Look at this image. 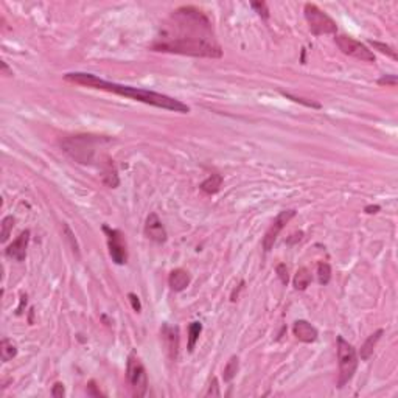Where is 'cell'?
Masks as SVG:
<instances>
[{
  "mask_svg": "<svg viewBox=\"0 0 398 398\" xmlns=\"http://www.w3.org/2000/svg\"><path fill=\"white\" fill-rule=\"evenodd\" d=\"M13 226H14V218L13 216H5L4 221H2V234H0V240H2V243H5L13 230Z\"/></svg>",
  "mask_w": 398,
  "mask_h": 398,
  "instance_id": "obj_24",
  "label": "cell"
},
{
  "mask_svg": "<svg viewBox=\"0 0 398 398\" xmlns=\"http://www.w3.org/2000/svg\"><path fill=\"white\" fill-rule=\"evenodd\" d=\"M103 230L108 235V246H109L111 258L117 264H124L128 261V249H126V241H124L123 234L117 229H109L108 226H105Z\"/></svg>",
  "mask_w": 398,
  "mask_h": 398,
  "instance_id": "obj_8",
  "label": "cell"
},
{
  "mask_svg": "<svg viewBox=\"0 0 398 398\" xmlns=\"http://www.w3.org/2000/svg\"><path fill=\"white\" fill-rule=\"evenodd\" d=\"M103 182L109 187V188H115L118 185V174H117V170L114 168L112 165V160L109 159L105 170H103Z\"/></svg>",
  "mask_w": 398,
  "mask_h": 398,
  "instance_id": "obj_19",
  "label": "cell"
},
{
  "mask_svg": "<svg viewBox=\"0 0 398 398\" xmlns=\"http://www.w3.org/2000/svg\"><path fill=\"white\" fill-rule=\"evenodd\" d=\"M87 395H93V396H100L102 392L100 390H95V381H90L89 386H87Z\"/></svg>",
  "mask_w": 398,
  "mask_h": 398,
  "instance_id": "obj_33",
  "label": "cell"
},
{
  "mask_svg": "<svg viewBox=\"0 0 398 398\" xmlns=\"http://www.w3.org/2000/svg\"><path fill=\"white\" fill-rule=\"evenodd\" d=\"M30 241V230H23L8 247H7V257L16 261H23L27 257V247Z\"/></svg>",
  "mask_w": 398,
  "mask_h": 398,
  "instance_id": "obj_11",
  "label": "cell"
},
{
  "mask_svg": "<svg viewBox=\"0 0 398 398\" xmlns=\"http://www.w3.org/2000/svg\"><path fill=\"white\" fill-rule=\"evenodd\" d=\"M203 331V325L201 322H191L188 327V352H193V348L199 339V335Z\"/></svg>",
  "mask_w": 398,
  "mask_h": 398,
  "instance_id": "obj_21",
  "label": "cell"
},
{
  "mask_svg": "<svg viewBox=\"0 0 398 398\" xmlns=\"http://www.w3.org/2000/svg\"><path fill=\"white\" fill-rule=\"evenodd\" d=\"M16 355H17V347H16V344H14L11 339L5 338L2 342H0V358H2L4 362H8V361H11L13 358H16Z\"/></svg>",
  "mask_w": 398,
  "mask_h": 398,
  "instance_id": "obj_18",
  "label": "cell"
},
{
  "mask_svg": "<svg viewBox=\"0 0 398 398\" xmlns=\"http://www.w3.org/2000/svg\"><path fill=\"white\" fill-rule=\"evenodd\" d=\"M370 45H372L373 48H377L378 52H381L383 55L389 56L390 59H393V61L398 59V56H396V53H395V50H393L392 47H389V45H386V44H383V42H378V41H370Z\"/></svg>",
  "mask_w": 398,
  "mask_h": 398,
  "instance_id": "obj_23",
  "label": "cell"
},
{
  "mask_svg": "<svg viewBox=\"0 0 398 398\" xmlns=\"http://www.w3.org/2000/svg\"><path fill=\"white\" fill-rule=\"evenodd\" d=\"M276 271H277V276H279L280 282H282L283 285H288V282H289V274H288L286 264H285V263H280Z\"/></svg>",
  "mask_w": 398,
  "mask_h": 398,
  "instance_id": "obj_25",
  "label": "cell"
},
{
  "mask_svg": "<svg viewBox=\"0 0 398 398\" xmlns=\"http://www.w3.org/2000/svg\"><path fill=\"white\" fill-rule=\"evenodd\" d=\"M311 272L307 268H301L294 276V288L297 291H305L311 283Z\"/></svg>",
  "mask_w": 398,
  "mask_h": 398,
  "instance_id": "obj_16",
  "label": "cell"
},
{
  "mask_svg": "<svg viewBox=\"0 0 398 398\" xmlns=\"http://www.w3.org/2000/svg\"><path fill=\"white\" fill-rule=\"evenodd\" d=\"M145 235L154 241V243H165L167 241V230L163 227V224L160 221V218L157 216V213H149L146 216V221H145Z\"/></svg>",
  "mask_w": 398,
  "mask_h": 398,
  "instance_id": "obj_10",
  "label": "cell"
},
{
  "mask_svg": "<svg viewBox=\"0 0 398 398\" xmlns=\"http://www.w3.org/2000/svg\"><path fill=\"white\" fill-rule=\"evenodd\" d=\"M304 238V232H295V234H292L288 240H286V243L288 244H295V243H298Z\"/></svg>",
  "mask_w": 398,
  "mask_h": 398,
  "instance_id": "obj_32",
  "label": "cell"
},
{
  "mask_svg": "<svg viewBox=\"0 0 398 398\" xmlns=\"http://www.w3.org/2000/svg\"><path fill=\"white\" fill-rule=\"evenodd\" d=\"M126 377H128L132 395L134 396H145L146 390H148V375H146L145 366L142 364L140 358L136 353H131L128 356Z\"/></svg>",
  "mask_w": 398,
  "mask_h": 398,
  "instance_id": "obj_6",
  "label": "cell"
},
{
  "mask_svg": "<svg viewBox=\"0 0 398 398\" xmlns=\"http://www.w3.org/2000/svg\"><path fill=\"white\" fill-rule=\"evenodd\" d=\"M0 65H2V70H4V73L7 75V77H11V75H13V70H10V69H8L7 62H5V61H2V62H0Z\"/></svg>",
  "mask_w": 398,
  "mask_h": 398,
  "instance_id": "obj_35",
  "label": "cell"
},
{
  "mask_svg": "<svg viewBox=\"0 0 398 398\" xmlns=\"http://www.w3.org/2000/svg\"><path fill=\"white\" fill-rule=\"evenodd\" d=\"M190 274L185 271V269H174L170 272V277H168V285L173 291L176 292H181L184 291L188 285H190Z\"/></svg>",
  "mask_w": 398,
  "mask_h": 398,
  "instance_id": "obj_14",
  "label": "cell"
},
{
  "mask_svg": "<svg viewBox=\"0 0 398 398\" xmlns=\"http://www.w3.org/2000/svg\"><path fill=\"white\" fill-rule=\"evenodd\" d=\"M317 280L320 285H328L331 280V266L325 261H320L317 264Z\"/></svg>",
  "mask_w": 398,
  "mask_h": 398,
  "instance_id": "obj_22",
  "label": "cell"
},
{
  "mask_svg": "<svg viewBox=\"0 0 398 398\" xmlns=\"http://www.w3.org/2000/svg\"><path fill=\"white\" fill-rule=\"evenodd\" d=\"M243 286H244V282H241V283H240V288H238V289H235V291L232 292V302H235V301H237V297H238V291H240Z\"/></svg>",
  "mask_w": 398,
  "mask_h": 398,
  "instance_id": "obj_36",
  "label": "cell"
},
{
  "mask_svg": "<svg viewBox=\"0 0 398 398\" xmlns=\"http://www.w3.org/2000/svg\"><path fill=\"white\" fill-rule=\"evenodd\" d=\"M162 338L165 341V347L170 358L176 359L179 352V330L176 327H170L165 323L162 327Z\"/></svg>",
  "mask_w": 398,
  "mask_h": 398,
  "instance_id": "obj_13",
  "label": "cell"
},
{
  "mask_svg": "<svg viewBox=\"0 0 398 398\" xmlns=\"http://www.w3.org/2000/svg\"><path fill=\"white\" fill-rule=\"evenodd\" d=\"M383 330L380 328V330H377L375 333H372L367 339H366V342L361 345V350H359V356H361V359L362 361H367L372 355H373V350H375V345L378 344V341H380V338L383 336Z\"/></svg>",
  "mask_w": 398,
  "mask_h": 398,
  "instance_id": "obj_15",
  "label": "cell"
},
{
  "mask_svg": "<svg viewBox=\"0 0 398 398\" xmlns=\"http://www.w3.org/2000/svg\"><path fill=\"white\" fill-rule=\"evenodd\" d=\"M52 395H53L55 398H62V396L65 395V392H64V384H62V383H55V386H53V389H52Z\"/></svg>",
  "mask_w": 398,
  "mask_h": 398,
  "instance_id": "obj_31",
  "label": "cell"
},
{
  "mask_svg": "<svg viewBox=\"0 0 398 398\" xmlns=\"http://www.w3.org/2000/svg\"><path fill=\"white\" fill-rule=\"evenodd\" d=\"M305 19L308 22L310 31L314 36H322V35H333L338 31L336 22L325 13L322 11L317 5L314 4H307L305 5Z\"/></svg>",
  "mask_w": 398,
  "mask_h": 398,
  "instance_id": "obj_5",
  "label": "cell"
},
{
  "mask_svg": "<svg viewBox=\"0 0 398 398\" xmlns=\"http://www.w3.org/2000/svg\"><path fill=\"white\" fill-rule=\"evenodd\" d=\"M292 333L298 341L305 342V344L314 342L319 336L317 328L314 325H311L308 320H295L292 325Z\"/></svg>",
  "mask_w": 398,
  "mask_h": 398,
  "instance_id": "obj_12",
  "label": "cell"
},
{
  "mask_svg": "<svg viewBox=\"0 0 398 398\" xmlns=\"http://www.w3.org/2000/svg\"><path fill=\"white\" fill-rule=\"evenodd\" d=\"M25 304H27V295H22V302H20V307L17 310V314H22V308H23Z\"/></svg>",
  "mask_w": 398,
  "mask_h": 398,
  "instance_id": "obj_37",
  "label": "cell"
},
{
  "mask_svg": "<svg viewBox=\"0 0 398 398\" xmlns=\"http://www.w3.org/2000/svg\"><path fill=\"white\" fill-rule=\"evenodd\" d=\"M154 52L197 58H221L222 50L213 38H167L151 45Z\"/></svg>",
  "mask_w": 398,
  "mask_h": 398,
  "instance_id": "obj_2",
  "label": "cell"
},
{
  "mask_svg": "<svg viewBox=\"0 0 398 398\" xmlns=\"http://www.w3.org/2000/svg\"><path fill=\"white\" fill-rule=\"evenodd\" d=\"M251 7L263 17V19H268L269 17V10H268V5L264 2H252Z\"/></svg>",
  "mask_w": 398,
  "mask_h": 398,
  "instance_id": "obj_26",
  "label": "cell"
},
{
  "mask_svg": "<svg viewBox=\"0 0 398 398\" xmlns=\"http://www.w3.org/2000/svg\"><path fill=\"white\" fill-rule=\"evenodd\" d=\"M295 216V210L294 209H289V210H282L276 219L272 221V224L269 226V229L266 230L264 234V238H263V249L266 252H269L271 249L274 247V243H276L279 234L283 230V227L286 226V224Z\"/></svg>",
  "mask_w": 398,
  "mask_h": 398,
  "instance_id": "obj_9",
  "label": "cell"
},
{
  "mask_svg": "<svg viewBox=\"0 0 398 398\" xmlns=\"http://www.w3.org/2000/svg\"><path fill=\"white\" fill-rule=\"evenodd\" d=\"M336 45L339 47V50L344 55L352 56L355 59H359L364 62H375V59H377L372 50H369L364 44H361L359 41L347 36V35H338Z\"/></svg>",
  "mask_w": 398,
  "mask_h": 398,
  "instance_id": "obj_7",
  "label": "cell"
},
{
  "mask_svg": "<svg viewBox=\"0 0 398 398\" xmlns=\"http://www.w3.org/2000/svg\"><path fill=\"white\" fill-rule=\"evenodd\" d=\"M96 142H100V139H95L93 136H75L65 139L62 142V148L72 159L78 160L80 163H90Z\"/></svg>",
  "mask_w": 398,
  "mask_h": 398,
  "instance_id": "obj_4",
  "label": "cell"
},
{
  "mask_svg": "<svg viewBox=\"0 0 398 398\" xmlns=\"http://www.w3.org/2000/svg\"><path fill=\"white\" fill-rule=\"evenodd\" d=\"M64 80L73 84H80V86H86L90 89H100V90H106V92H114L117 95L126 96L131 100H136V102L145 103V105H151L160 109H167V111H173V112H181V114H188L190 108L179 102V100L159 93V92H153V90H145V89H137V87H131V86H123V84H117V83H111L106 81L103 78H98L92 73H81V72H72V73H65Z\"/></svg>",
  "mask_w": 398,
  "mask_h": 398,
  "instance_id": "obj_1",
  "label": "cell"
},
{
  "mask_svg": "<svg viewBox=\"0 0 398 398\" xmlns=\"http://www.w3.org/2000/svg\"><path fill=\"white\" fill-rule=\"evenodd\" d=\"M283 95H285L286 98L292 100V102H295V103H302V105H305V106H308V108H316V109H319V108H320V105H319V103H313V102H305V100H304V98H298V96H292V95H289V93H285V92H283Z\"/></svg>",
  "mask_w": 398,
  "mask_h": 398,
  "instance_id": "obj_28",
  "label": "cell"
},
{
  "mask_svg": "<svg viewBox=\"0 0 398 398\" xmlns=\"http://www.w3.org/2000/svg\"><path fill=\"white\" fill-rule=\"evenodd\" d=\"M128 298H129V302H131V305H132V310H134L136 313H140V311H142V305H140V301H139V297H137L136 294L129 292V294H128Z\"/></svg>",
  "mask_w": 398,
  "mask_h": 398,
  "instance_id": "obj_30",
  "label": "cell"
},
{
  "mask_svg": "<svg viewBox=\"0 0 398 398\" xmlns=\"http://www.w3.org/2000/svg\"><path fill=\"white\" fill-rule=\"evenodd\" d=\"M206 396H221V392H219V386H218V380H216V378L212 380Z\"/></svg>",
  "mask_w": 398,
  "mask_h": 398,
  "instance_id": "obj_29",
  "label": "cell"
},
{
  "mask_svg": "<svg viewBox=\"0 0 398 398\" xmlns=\"http://www.w3.org/2000/svg\"><path fill=\"white\" fill-rule=\"evenodd\" d=\"M364 212L366 213H377V212H380V206H367L364 209Z\"/></svg>",
  "mask_w": 398,
  "mask_h": 398,
  "instance_id": "obj_34",
  "label": "cell"
},
{
  "mask_svg": "<svg viewBox=\"0 0 398 398\" xmlns=\"http://www.w3.org/2000/svg\"><path fill=\"white\" fill-rule=\"evenodd\" d=\"M240 370V359L238 356H232L227 364L224 366V372H222V378L226 383H230L235 377H237V373Z\"/></svg>",
  "mask_w": 398,
  "mask_h": 398,
  "instance_id": "obj_20",
  "label": "cell"
},
{
  "mask_svg": "<svg viewBox=\"0 0 398 398\" xmlns=\"http://www.w3.org/2000/svg\"><path fill=\"white\" fill-rule=\"evenodd\" d=\"M221 185H222V176H221V174H218V173H215V174L209 176V178L201 184V190H203L204 193H207V194H215V193L219 191Z\"/></svg>",
  "mask_w": 398,
  "mask_h": 398,
  "instance_id": "obj_17",
  "label": "cell"
},
{
  "mask_svg": "<svg viewBox=\"0 0 398 398\" xmlns=\"http://www.w3.org/2000/svg\"><path fill=\"white\" fill-rule=\"evenodd\" d=\"M398 83V78H396V75H384V77H381L378 80V84L380 86H390V87H395Z\"/></svg>",
  "mask_w": 398,
  "mask_h": 398,
  "instance_id": "obj_27",
  "label": "cell"
},
{
  "mask_svg": "<svg viewBox=\"0 0 398 398\" xmlns=\"http://www.w3.org/2000/svg\"><path fill=\"white\" fill-rule=\"evenodd\" d=\"M338 366H339L338 387H344L355 375L358 367V355L355 347L348 341H345L342 336H338Z\"/></svg>",
  "mask_w": 398,
  "mask_h": 398,
  "instance_id": "obj_3",
  "label": "cell"
}]
</instances>
